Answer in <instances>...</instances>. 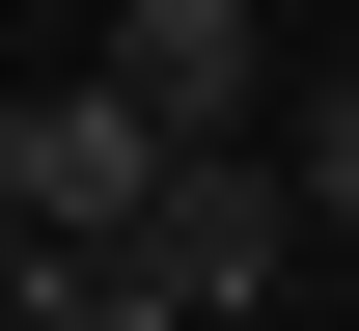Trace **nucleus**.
<instances>
[{"mask_svg":"<svg viewBox=\"0 0 359 331\" xmlns=\"http://www.w3.org/2000/svg\"><path fill=\"white\" fill-rule=\"evenodd\" d=\"M111 111H138L166 166H249V111H276V28H249V0H138V28H111Z\"/></svg>","mask_w":359,"mask_h":331,"instance_id":"nucleus-1","label":"nucleus"},{"mask_svg":"<svg viewBox=\"0 0 359 331\" xmlns=\"http://www.w3.org/2000/svg\"><path fill=\"white\" fill-rule=\"evenodd\" d=\"M276 248H304V193H276V166H166V193H138V248H111V276L222 331V304H276Z\"/></svg>","mask_w":359,"mask_h":331,"instance_id":"nucleus-2","label":"nucleus"},{"mask_svg":"<svg viewBox=\"0 0 359 331\" xmlns=\"http://www.w3.org/2000/svg\"><path fill=\"white\" fill-rule=\"evenodd\" d=\"M138 193H166V139H138L111 83H28V193H0V248H138Z\"/></svg>","mask_w":359,"mask_h":331,"instance_id":"nucleus-3","label":"nucleus"},{"mask_svg":"<svg viewBox=\"0 0 359 331\" xmlns=\"http://www.w3.org/2000/svg\"><path fill=\"white\" fill-rule=\"evenodd\" d=\"M0 331H194V304H138L111 248H0Z\"/></svg>","mask_w":359,"mask_h":331,"instance_id":"nucleus-4","label":"nucleus"},{"mask_svg":"<svg viewBox=\"0 0 359 331\" xmlns=\"http://www.w3.org/2000/svg\"><path fill=\"white\" fill-rule=\"evenodd\" d=\"M276 193H304V221L359 248V83H304V111H276Z\"/></svg>","mask_w":359,"mask_h":331,"instance_id":"nucleus-5","label":"nucleus"},{"mask_svg":"<svg viewBox=\"0 0 359 331\" xmlns=\"http://www.w3.org/2000/svg\"><path fill=\"white\" fill-rule=\"evenodd\" d=\"M0 193H28V83H0Z\"/></svg>","mask_w":359,"mask_h":331,"instance_id":"nucleus-6","label":"nucleus"},{"mask_svg":"<svg viewBox=\"0 0 359 331\" xmlns=\"http://www.w3.org/2000/svg\"><path fill=\"white\" fill-rule=\"evenodd\" d=\"M222 331H304V304H222Z\"/></svg>","mask_w":359,"mask_h":331,"instance_id":"nucleus-7","label":"nucleus"}]
</instances>
